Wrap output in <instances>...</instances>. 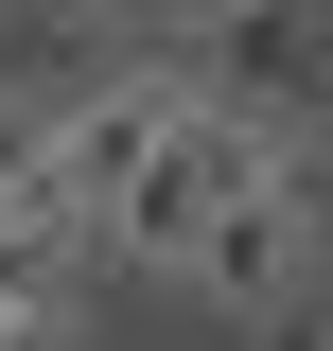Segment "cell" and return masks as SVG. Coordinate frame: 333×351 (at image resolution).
<instances>
[{
  "mask_svg": "<svg viewBox=\"0 0 333 351\" xmlns=\"http://www.w3.org/2000/svg\"><path fill=\"white\" fill-rule=\"evenodd\" d=\"M246 351H333V281H316V299H281V316H263Z\"/></svg>",
  "mask_w": 333,
  "mask_h": 351,
  "instance_id": "cell-3",
  "label": "cell"
},
{
  "mask_svg": "<svg viewBox=\"0 0 333 351\" xmlns=\"http://www.w3.org/2000/svg\"><path fill=\"white\" fill-rule=\"evenodd\" d=\"M281 141H298V123H263V106H210V88L175 71V123L140 141V176L106 193V263H158V281H193V246L246 211L263 176H281Z\"/></svg>",
  "mask_w": 333,
  "mask_h": 351,
  "instance_id": "cell-1",
  "label": "cell"
},
{
  "mask_svg": "<svg viewBox=\"0 0 333 351\" xmlns=\"http://www.w3.org/2000/svg\"><path fill=\"white\" fill-rule=\"evenodd\" d=\"M71 263H36V246H0V351H71Z\"/></svg>",
  "mask_w": 333,
  "mask_h": 351,
  "instance_id": "cell-2",
  "label": "cell"
}]
</instances>
